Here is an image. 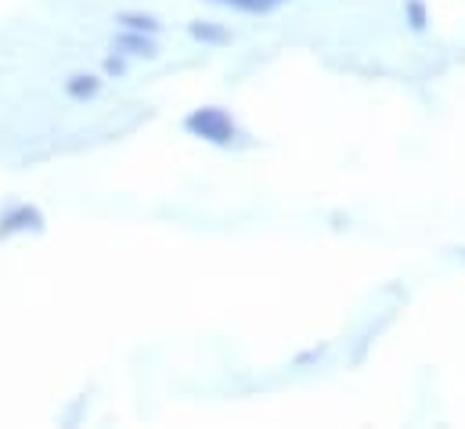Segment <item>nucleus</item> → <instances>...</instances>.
Returning <instances> with one entry per match:
<instances>
[{
    "label": "nucleus",
    "mask_w": 465,
    "mask_h": 429,
    "mask_svg": "<svg viewBox=\"0 0 465 429\" xmlns=\"http://www.w3.org/2000/svg\"><path fill=\"white\" fill-rule=\"evenodd\" d=\"M102 73H105L109 80H123V76H126V58H123L119 51H113V55L102 62Z\"/></svg>",
    "instance_id": "obj_9"
},
{
    "label": "nucleus",
    "mask_w": 465,
    "mask_h": 429,
    "mask_svg": "<svg viewBox=\"0 0 465 429\" xmlns=\"http://www.w3.org/2000/svg\"><path fill=\"white\" fill-rule=\"evenodd\" d=\"M44 227H47V220L40 214V206H33V203H15V206H7V210L0 214V238L25 234V231L44 234Z\"/></svg>",
    "instance_id": "obj_2"
},
{
    "label": "nucleus",
    "mask_w": 465,
    "mask_h": 429,
    "mask_svg": "<svg viewBox=\"0 0 465 429\" xmlns=\"http://www.w3.org/2000/svg\"><path fill=\"white\" fill-rule=\"evenodd\" d=\"M404 22L411 33H426L430 29V7L426 0H404Z\"/></svg>",
    "instance_id": "obj_8"
},
{
    "label": "nucleus",
    "mask_w": 465,
    "mask_h": 429,
    "mask_svg": "<svg viewBox=\"0 0 465 429\" xmlns=\"http://www.w3.org/2000/svg\"><path fill=\"white\" fill-rule=\"evenodd\" d=\"M184 134L206 141V145H217V148H232L238 141V123L224 108L217 105H203V108H192L184 115Z\"/></svg>",
    "instance_id": "obj_1"
},
{
    "label": "nucleus",
    "mask_w": 465,
    "mask_h": 429,
    "mask_svg": "<svg viewBox=\"0 0 465 429\" xmlns=\"http://www.w3.org/2000/svg\"><path fill=\"white\" fill-rule=\"evenodd\" d=\"M206 4L232 7V11H245V15H271V11H278V7L289 4V0H206Z\"/></svg>",
    "instance_id": "obj_7"
},
{
    "label": "nucleus",
    "mask_w": 465,
    "mask_h": 429,
    "mask_svg": "<svg viewBox=\"0 0 465 429\" xmlns=\"http://www.w3.org/2000/svg\"><path fill=\"white\" fill-rule=\"evenodd\" d=\"M188 36L192 40H199V44H232V33L224 29V25H217V22H203V18H192L188 22Z\"/></svg>",
    "instance_id": "obj_6"
},
{
    "label": "nucleus",
    "mask_w": 465,
    "mask_h": 429,
    "mask_svg": "<svg viewBox=\"0 0 465 429\" xmlns=\"http://www.w3.org/2000/svg\"><path fill=\"white\" fill-rule=\"evenodd\" d=\"M113 51H119L123 58H144V62L159 58L155 36H148V33H130V29H119L116 40H113Z\"/></svg>",
    "instance_id": "obj_3"
},
{
    "label": "nucleus",
    "mask_w": 465,
    "mask_h": 429,
    "mask_svg": "<svg viewBox=\"0 0 465 429\" xmlns=\"http://www.w3.org/2000/svg\"><path fill=\"white\" fill-rule=\"evenodd\" d=\"M98 91H102V80L91 73H73L65 80V98H73V102H91V98H98Z\"/></svg>",
    "instance_id": "obj_4"
},
{
    "label": "nucleus",
    "mask_w": 465,
    "mask_h": 429,
    "mask_svg": "<svg viewBox=\"0 0 465 429\" xmlns=\"http://www.w3.org/2000/svg\"><path fill=\"white\" fill-rule=\"evenodd\" d=\"M116 25L119 29H130V33H148V36H155L163 29V22L155 15H148V11H119Z\"/></svg>",
    "instance_id": "obj_5"
},
{
    "label": "nucleus",
    "mask_w": 465,
    "mask_h": 429,
    "mask_svg": "<svg viewBox=\"0 0 465 429\" xmlns=\"http://www.w3.org/2000/svg\"><path fill=\"white\" fill-rule=\"evenodd\" d=\"M322 357H325V346H314V350L300 354V357L292 361V368H303V364H311V361H322Z\"/></svg>",
    "instance_id": "obj_10"
}]
</instances>
